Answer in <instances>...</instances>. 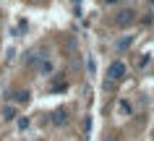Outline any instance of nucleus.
Instances as JSON below:
<instances>
[{
    "label": "nucleus",
    "mask_w": 154,
    "mask_h": 141,
    "mask_svg": "<svg viewBox=\"0 0 154 141\" xmlns=\"http://www.w3.org/2000/svg\"><path fill=\"white\" fill-rule=\"evenodd\" d=\"M50 71H52V66H50L47 60H45V63H42V73H50Z\"/></svg>",
    "instance_id": "nucleus-7"
},
{
    "label": "nucleus",
    "mask_w": 154,
    "mask_h": 141,
    "mask_svg": "<svg viewBox=\"0 0 154 141\" xmlns=\"http://www.w3.org/2000/svg\"><path fill=\"white\" fill-rule=\"evenodd\" d=\"M13 100H16V102H21V105H24V102H29V91H26V89L16 91V94H13Z\"/></svg>",
    "instance_id": "nucleus-4"
},
{
    "label": "nucleus",
    "mask_w": 154,
    "mask_h": 141,
    "mask_svg": "<svg viewBox=\"0 0 154 141\" xmlns=\"http://www.w3.org/2000/svg\"><path fill=\"white\" fill-rule=\"evenodd\" d=\"M133 18H136V16H133V11H128V8H125V11H120V13L115 16V24H118V26H128L131 21H133Z\"/></svg>",
    "instance_id": "nucleus-2"
},
{
    "label": "nucleus",
    "mask_w": 154,
    "mask_h": 141,
    "mask_svg": "<svg viewBox=\"0 0 154 141\" xmlns=\"http://www.w3.org/2000/svg\"><path fill=\"white\" fill-rule=\"evenodd\" d=\"M65 120H68V118H65V110H57L55 115H52V123H55V125H63Z\"/></svg>",
    "instance_id": "nucleus-3"
},
{
    "label": "nucleus",
    "mask_w": 154,
    "mask_h": 141,
    "mask_svg": "<svg viewBox=\"0 0 154 141\" xmlns=\"http://www.w3.org/2000/svg\"><path fill=\"white\" fill-rule=\"evenodd\" d=\"M3 118H5V120H13V118H16V107H5L3 110Z\"/></svg>",
    "instance_id": "nucleus-6"
},
{
    "label": "nucleus",
    "mask_w": 154,
    "mask_h": 141,
    "mask_svg": "<svg viewBox=\"0 0 154 141\" xmlns=\"http://www.w3.org/2000/svg\"><path fill=\"white\" fill-rule=\"evenodd\" d=\"M125 63H120V60H115V63H110V68H107V76H110V81H123L125 78Z\"/></svg>",
    "instance_id": "nucleus-1"
},
{
    "label": "nucleus",
    "mask_w": 154,
    "mask_h": 141,
    "mask_svg": "<svg viewBox=\"0 0 154 141\" xmlns=\"http://www.w3.org/2000/svg\"><path fill=\"white\" fill-rule=\"evenodd\" d=\"M131 42H133V37H125V39H120V42H118V50H128Z\"/></svg>",
    "instance_id": "nucleus-5"
},
{
    "label": "nucleus",
    "mask_w": 154,
    "mask_h": 141,
    "mask_svg": "<svg viewBox=\"0 0 154 141\" xmlns=\"http://www.w3.org/2000/svg\"><path fill=\"white\" fill-rule=\"evenodd\" d=\"M102 141H118V139H112V136H107V139H102Z\"/></svg>",
    "instance_id": "nucleus-8"
}]
</instances>
